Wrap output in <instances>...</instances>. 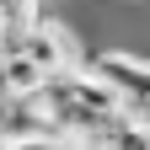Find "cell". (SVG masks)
<instances>
[{"instance_id":"obj_1","label":"cell","mask_w":150,"mask_h":150,"mask_svg":"<svg viewBox=\"0 0 150 150\" xmlns=\"http://www.w3.org/2000/svg\"><path fill=\"white\" fill-rule=\"evenodd\" d=\"M91 75L118 97L123 112H134L139 102H150V64L134 59V54H97V64H91Z\"/></svg>"},{"instance_id":"obj_2","label":"cell","mask_w":150,"mask_h":150,"mask_svg":"<svg viewBox=\"0 0 150 150\" xmlns=\"http://www.w3.org/2000/svg\"><path fill=\"white\" fill-rule=\"evenodd\" d=\"M22 54L32 59V70L43 75V81H48V75H70V70H75V43H70V32H64V27H54L48 16L27 32Z\"/></svg>"},{"instance_id":"obj_3","label":"cell","mask_w":150,"mask_h":150,"mask_svg":"<svg viewBox=\"0 0 150 150\" xmlns=\"http://www.w3.org/2000/svg\"><path fill=\"white\" fill-rule=\"evenodd\" d=\"M6 64V97H38V86H43V75L32 70L27 54H16V59H0Z\"/></svg>"},{"instance_id":"obj_4","label":"cell","mask_w":150,"mask_h":150,"mask_svg":"<svg viewBox=\"0 0 150 150\" xmlns=\"http://www.w3.org/2000/svg\"><path fill=\"white\" fill-rule=\"evenodd\" d=\"M97 150H150V134L134 123V118H123V123H112L107 134H102V145Z\"/></svg>"}]
</instances>
